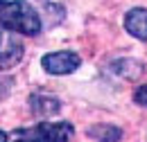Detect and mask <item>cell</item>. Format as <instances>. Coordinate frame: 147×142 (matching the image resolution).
<instances>
[{
  "instance_id": "cell-11",
  "label": "cell",
  "mask_w": 147,
  "mask_h": 142,
  "mask_svg": "<svg viewBox=\"0 0 147 142\" xmlns=\"http://www.w3.org/2000/svg\"><path fill=\"white\" fill-rule=\"evenodd\" d=\"M5 2H7V0H0V5H5Z\"/></svg>"
},
{
  "instance_id": "cell-3",
  "label": "cell",
  "mask_w": 147,
  "mask_h": 142,
  "mask_svg": "<svg viewBox=\"0 0 147 142\" xmlns=\"http://www.w3.org/2000/svg\"><path fill=\"white\" fill-rule=\"evenodd\" d=\"M23 54H25V48H23L20 38L11 34V29L0 25V70H9V68L18 66Z\"/></svg>"
},
{
  "instance_id": "cell-8",
  "label": "cell",
  "mask_w": 147,
  "mask_h": 142,
  "mask_svg": "<svg viewBox=\"0 0 147 142\" xmlns=\"http://www.w3.org/2000/svg\"><path fill=\"white\" fill-rule=\"evenodd\" d=\"M91 140H120L122 138V131L113 124H95L88 129L86 133Z\"/></svg>"
},
{
  "instance_id": "cell-6",
  "label": "cell",
  "mask_w": 147,
  "mask_h": 142,
  "mask_svg": "<svg viewBox=\"0 0 147 142\" xmlns=\"http://www.w3.org/2000/svg\"><path fill=\"white\" fill-rule=\"evenodd\" d=\"M125 29L138 41H147V9L145 7H136L129 9L125 16Z\"/></svg>"
},
{
  "instance_id": "cell-5",
  "label": "cell",
  "mask_w": 147,
  "mask_h": 142,
  "mask_svg": "<svg viewBox=\"0 0 147 142\" xmlns=\"http://www.w3.org/2000/svg\"><path fill=\"white\" fill-rule=\"evenodd\" d=\"M30 111L34 117H52L61 111V102L55 95H30Z\"/></svg>"
},
{
  "instance_id": "cell-10",
  "label": "cell",
  "mask_w": 147,
  "mask_h": 142,
  "mask_svg": "<svg viewBox=\"0 0 147 142\" xmlns=\"http://www.w3.org/2000/svg\"><path fill=\"white\" fill-rule=\"evenodd\" d=\"M7 140H11V135H7L5 131H0V142H7Z\"/></svg>"
},
{
  "instance_id": "cell-7",
  "label": "cell",
  "mask_w": 147,
  "mask_h": 142,
  "mask_svg": "<svg viewBox=\"0 0 147 142\" xmlns=\"http://www.w3.org/2000/svg\"><path fill=\"white\" fill-rule=\"evenodd\" d=\"M113 70H115L118 77H122L127 81H134V79H138L143 74V66L136 59H120L118 63H113Z\"/></svg>"
},
{
  "instance_id": "cell-2",
  "label": "cell",
  "mask_w": 147,
  "mask_h": 142,
  "mask_svg": "<svg viewBox=\"0 0 147 142\" xmlns=\"http://www.w3.org/2000/svg\"><path fill=\"white\" fill-rule=\"evenodd\" d=\"M75 133L73 124L68 122H38L32 129H16L11 131V140H27V142H66Z\"/></svg>"
},
{
  "instance_id": "cell-9",
  "label": "cell",
  "mask_w": 147,
  "mask_h": 142,
  "mask_svg": "<svg viewBox=\"0 0 147 142\" xmlns=\"http://www.w3.org/2000/svg\"><path fill=\"white\" fill-rule=\"evenodd\" d=\"M134 102H136L138 106H145L147 108V84L136 88V92H134Z\"/></svg>"
},
{
  "instance_id": "cell-1",
  "label": "cell",
  "mask_w": 147,
  "mask_h": 142,
  "mask_svg": "<svg viewBox=\"0 0 147 142\" xmlns=\"http://www.w3.org/2000/svg\"><path fill=\"white\" fill-rule=\"evenodd\" d=\"M0 25L23 36H36L43 29L38 11L25 0H7L0 5Z\"/></svg>"
},
{
  "instance_id": "cell-4",
  "label": "cell",
  "mask_w": 147,
  "mask_h": 142,
  "mask_svg": "<svg viewBox=\"0 0 147 142\" xmlns=\"http://www.w3.org/2000/svg\"><path fill=\"white\" fill-rule=\"evenodd\" d=\"M41 66L43 70L50 72V74H70L82 66V59L77 52L70 50H61V52H50L41 59Z\"/></svg>"
}]
</instances>
